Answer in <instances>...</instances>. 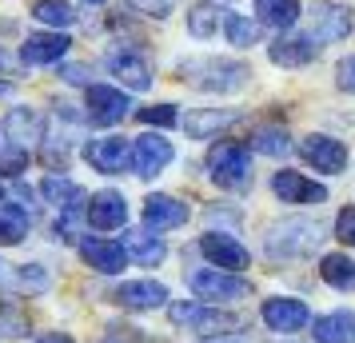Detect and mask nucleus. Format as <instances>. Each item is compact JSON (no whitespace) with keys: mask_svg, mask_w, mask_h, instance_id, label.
<instances>
[{"mask_svg":"<svg viewBox=\"0 0 355 343\" xmlns=\"http://www.w3.org/2000/svg\"><path fill=\"white\" fill-rule=\"evenodd\" d=\"M327 240V224L311 220V216H288V220H275L268 236H263V252L272 260H304L315 247Z\"/></svg>","mask_w":355,"mask_h":343,"instance_id":"f257e3e1","label":"nucleus"},{"mask_svg":"<svg viewBox=\"0 0 355 343\" xmlns=\"http://www.w3.org/2000/svg\"><path fill=\"white\" fill-rule=\"evenodd\" d=\"M208 172L220 188H243V184L252 180V148L236 144V140L216 144L208 152Z\"/></svg>","mask_w":355,"mask_h":343,"instance_id":"f03ea898","label":"nucleus"},{"mask_svg":"<svg viewBox=\"0 0 355 343\" xmlns=\"http://www.w3.org/2000/svg\"><path fill=\"white\" fill-rule=\"evenodd\" d=\"M188 72H192L188 80L204 92H240L252 76V68L240 60H200V64H188Z\"/></svg>","mask_w":355,"mask_h":343,"instance_id":"7ed1b4c3","label":"nucleus"},{"mask_svg":"<svg viewBox=\"0 0 355 343\" xmlns=\"http://www.w3.org/2000/svg\"><path fill=\"white\" fill-rule=\"evenodd\" d=\"M188 288H192L200 299H243V295H252V283L236 272H220V267H200V272H188Z\"/></svg>","mask_w":355,"mask_h":343,"instance_id":"20e7f679","label":"nucleus"},{"mask_svg":"<svg viewBox=\"0 0 355 343\" xmlns=\"http://www.w3.org/2000/svg\"><path fill=\"white\" fill-rule=\"evenodd\" d=\"M172 140H164L156 132H144V136H136V144H132V168H136V176H144L152 180L156 172H164L168 164H172Z\"/></svg>","mask_w":355,"mask_h":343,"instance_id":"39448f33","label":"nucleus"},{"mask_svg":"<svg viewBox=\"0 0 355 343\" xmlns=\"http://www.w3.org/2000/svg\"><path fill=\"white\" fill-rule=\"evenodd\" d=\"M172 324L188 327V331H200V335H211V331H232L236 315L204 308V304H172Z\"/></svg>","mask_w":355,"mask_h":343,"instance_id":"423d86ee","label":"nucleus"},{"mask_svg":"<svg viewBox=\"0 0 355 343\" xmlns=\"http://www.w3.org/2000/svg\"><path fill=\"white\" fill-rule=\"evenodd\" d=\"M300 156H304V164H311L315 172H327V176L347 168V148L331 140V136H320V132L300 140Z\"/></svg>","mask_w":355,"mask_h":343,"instance_id":"0eeeda50","label":"nucleus"},{"mask_svg":"<svg viewBox=\"0 0 355 343\" xmlns=\"http://www.w3.org/2000/svg\"><path fill=\"white\" fill-rule=\"evenodd\" d=\"M263 324L272 327V331H279V335H291V331H300V327H307V319H311V311H307L304 299H291V295H275V299H263Z\"/></svg>","mask_w":355,"mask_h":343,"instance_id":"6e6552de","label":"nucleus"},{"mask_svg":"<svg viewBox=\"0 0 355 343\" xmlns=\"http://www.w3.org/2000/svg\"><path fill=\"white\" fill-rule=\"evenodd\" d=\"M200 252H204V260H208L211 267H220V272H243L248 260H252L243 244H236L232 236H216V231L200 240Z\"/></svg>","mask_w":355,"mask_h":343,"instance_id":"1a4fd4ad","label":"nucleus"},{"mask_svg":"<svg viewBox=\"0 0 355 343\" xmlns=\"http://www.w3.org/2000/svg\"><path fill=\"white\" fill-rule=\"evenodd\" d=\"M272 192L284 204H323L327 200V188L315 180H307V176H300V172H275Z\"/></svg>","mask_w":355,"mask_h":343,"instance_id":"9d476101","label":"nucleus"},{"mask_svg":"<svg viewBox=\"0 0 355 343\" xmlns=\"http://www.w3.org/2000/svg\"><path fill=\"white\" fill-rule=\"evenodd\" d=\"M84 156H88V164L96 168V172H108V176H116V172H124L132 160V148L124 136H104V140H92V144L84 148Z\"/></svg>","mask_w":355,"mask_h":343,"instance_id":"9b49d317","label":"nucleus"},{"mask_svg":"<svg viewBox=\"0 0 355 343\" xmlns=\"http://www.w3.org/2000/svg\"><path fill=\"white\" fill-rule=\"evenodd\" d=\"M108 72L120 76L132 92H148V88H152V68L144 64L140 52H132V49H112L108 52Z\"/></svg>","mask_w":355,"mask_h":343,"instance_id":"f8f14e48","label":"nucleus"},{"mask_svg":"<svg viewBox=\"0 0 355 343\" xmlns=\"http://www.w3.org/2000/svg\"><path fill=\"white\" fill-rule=\"evenodd\" d=\"M315 36L311 40H323V44H336V40H347L355 28V17L347 4H320L315 12Z\"/></svg>","mask_w":355,"mask_h":343,"instance_id":"ddd939ff","label":"nucleus"},{"mask_svg":"<svg viewBox=\"0 0 355 343\" xmlns=\"http://www.w3.org/2000/svg\"><path fill=\"white\" fill-rule=\"evenodd\" d=\"M112 299L120 308L152 311V308H160V304H168V288L156 283V279H132V283H120V288H116Z\"/></svg>","mask_w":355,"mask_h":343,"instance_id":"4468645a","label":"nucleus"},{"mask_svg":"<svg viewBox=\"0 0 355 343\" xmlns=\"http://www.w3.org/2000/svg\"><path fill=\"white\" fill-rule=\"evenodd\" d=\"M144 224H148V231L180 228V224H188V204H180L176 196H148L144 200Z\"/></svg>","mask_w":355,"mask_h":343,"instance_id":"2eb2a0df","label":"nucleus"},{"mask_svg":"<svg viewBox=\"0 0 355 343\" xmlns=\"http://www.w3.org/2000/svg\"><path fill=\"white\" fill-rule=\"evenodd\" d=\"M128 96L124 92H116V88H104V84H92L88 88V116L96 120V124H120L124 116H128Z\"/></svg>","mask_w":355,"mask_h":343,"instance_id":"dca6fc26","label":"nucleus"},{"mask_svg":"<svg viewBox=\"0 0 355 343\" xmlns=\"http://www.w3.org/2000/svg\"><path fill=\"white\" fill-rule=\"evenodd\" d=\"M88 224L96 231H112L128 224V200L120 192H100L92 204H88Z\"/></svg>","mask_w":355,"mask_h":343,"instance_id":"f3484780","label":"nucleus"},{"mask_svg":"<svg viewBox=\"0 0 355 343\" xmlns=\"http://www.w3.org/2000/svg\"><path fill=\"white\" fill-rule=\"evenodd\" d=\"M80 256H84L88 267H96L100 276H116V272H124V263H128L124 244H112V240H84Z\"/></svg>","mask_w":355,"mask_h":343,"instance_id":"a211bd4d","label":"nucleus"},{"mask_svg":"<svg viewBox=\"0 0 355 343\" xmlns=\"http://www.w3.org/2000/svg\"><path fill=\"white\" fill-rule=\"evenodd\" d=\"M4 136L28 152L33 144L44 140V120H40V112H33V108H12V112L4 116Z\"/></svg>","mask_w":355,"mask_h":343,"instance_id":"6ab92c4d","label":"nucleus"},{"mask_svg":"<svg viewBox=\"0 0 355 343\" xmlns=\"http://www.w3.org/2000/svg\"><path fill=\"white\" fill-rule=\"evenodd\" d=\"M315 52H320V44L311 40V36H279L272 49H268V56H272V64L279 68H304L315 60Z\"/></svg>","mask_w":355,"mask_h":343,"instance_id":"aec40b11","label":"nucleus"},{"mask_svg":"<svg viewBox=\"0 0 355 343\" xmlns=\"http://www.w3.org/2000/svg\"><path fill=\"white\" fill-rule=\"evenodd\" d=\"M68 44L72 40L64 33H33L24 40L20 56H24V64H52V60H64L68 56Z\"/></svg>","mask_w":355,"mask_h":343,"instance_id":"412c9836","label":"nucleus"},{"mask_svg":"<svg viewBox=\"0 0 355 343\" xmlns=\"http://www.w3.org/2000/svg\"><path fill=\"white\" fill-rule=\"evenodd\" d=\"M315 343H355V311H331L311 324Z\"/></svg>","mask_w":355,"mask_h":343,"instance_id":"4be33fe9","label":"nucleus"},{"mask_svg":"<svg viewBox=\"0 0 355 343\" xmlns=\"http://www.w3.org/2000/svg\"><path fill=\"white\" fill-rule=\"evenodd\" d=\"M236 120H240L236 108H200V112H192L188 120H184V128H188L192 140H208V136L224 132L227 124H236Z\"/></svg>","mask_w":355,"mask_h":343,"instance_id":"5701e85b","label":"nucleus"},{"mask_svg":"<svg viewBox=\"0 0 355 343\" xmlns=\"http://www.w3.org/2000/svg\"><path fill=\"white\" fill-rule=\"evenodd\" d=\"M124 252H128L140 267H156V263L168 256L164 240L160 236H152V231H128V236H124Z\"/></svg>","mask_w":355,"mask_h":343,"instance_id":"b1692460","label":"nucleus"},{"mask_svg":"<svg viewBox=\"0 0 355 343\" xmlns=\"http://www.w3.org/2000/svg\"><path fill=\"white\" fill-rule=\"evenodd\" d=\"M300 20V0H256V24L291 28Z\"/></svg>","mask_w":355,"mask_h":343,"instance_id":"393cba45","label":"nucleus"},{"mask_svg":"<svg viewBox=\"0 0 355 343\" xmlns=\"http://www.w3.org/2000/svg\"><path fill=\"white\" fill-rule=\"evenodd\" d=\"M320 276L331 283V288H343V292H355V260L343 256V252H331L320 260Z\"/></svg>","mask_w":355,"mask_h":343,"instance_id":"a878e982","label":"nucleus"},{"mask_svg":"<svg viewBox=\"0 0 355 343\" xmlns=\"http://www.w3.org/2000/svg\"><path fill=\"white\" fill-rule=\"evenodd\" d=\"M40 196L52 200V204H60V208H80L84 188H80V184H72V180H64V176H44Z\"/></svg>","mask_w":355,"mask_h":343,"instance_id":"bb28decb","label":"nucleus"},{"mask_svg":"<svg viewBox=\"0 0 355 343\" xmlns=\"http://www.w3.org/2000/svg\"><path fill=\"white\" fill-rule=\"evenodd\" d=\"M28 236V212L17 204H0V244H20Z\"/></svg>","mask_w":355,"mask_h":343,"instance_id":"cd10ccee","label":"nucleus"},{"mask_svg":"<svg viewBox=\"0 0 355 343\" xmlns=\"http://www.w3.org/2000/svg\"><path fill=\"white\" fill-rule=\"evenodd\" d=\"M33 17L40 24H52V28H68V24H76V8L64 4V0H36Z\"/></svg>","mask_w":355,"mask_h":343,"instance_id":"c85d7f7f","label":"nucleus"},{"mask_svg":"<svg viewBox=\"0 0 355 343\" xmlns=\"http://www.w3.org/2000/svg\"><path fill=\"white\" fill-rule=\"evenodd\" d=\"M220 8L216 4H192V12H188V33L196 36V40H208V36H216V28H220Z\"/></svg>","mask_w":355,"mask_h":343,"instance_id":"c756f323","label":"nucleus"},{"mask_svg":"<svg viewBox=\"0 0 355 343\" xmlns=\"http://www.w3.org/2000/svg\"><path fill=\"white\" fill-rule=\"evenodd\" d=\"M224 33L227 40L236 44V49H252V44H259V24L256 20L240 17V12H227L224 17Z\"/></svg>","mask_w":355,"mask_h":343,"instance_id":"7c9ffc66","label":"nucleus"},{"mask_svg":"<svg viewBox=\"0 0 355 343\" xmlns=\"http://www.w3.org/2000/svg\"><path fill=\"white\" fill-rule=\"evenodd\" d=\"M252 148L263 152V156H288L291 152V136L284 128H259L256 136H252Z\"/></svg>","mask_w":355,"mask_h":343,"instance_id":"2f4dec72","label":"nucleus"},{"mask_svg":"<svg viewBox=\"0 0 355 343\" xmlns=\"http://www.w3.org/2000/svg\"><path fill=\"white\" fill-rule=\"evenodd\" d=\"M12 279H17V288H24V292H44V288H49V276H44L40 263H24V267H17Z\"/></svg>","mask_w":355,"mask_h":343,"instance_id":"473e14b6","label":"nucleus"},{"mask_svg":"<svg viewBox=\"0 0 355 343\" xmlns=\"http://www.w3.org/2000/svg\"><path fill=\"white\" fill-rule=\"evenodd\" d=\"M140 120H144V124H160V128H172L180 116H176V108H172V104H152V108H140Z\"/></svg>","mask_w":355,"mask_h":343,"instance_id":"72a5a7b5","label":"nucleus"},{"mask_svg":"<svg viewBox=\"0 0 355 343\" xmlns=\"http://www.w3.org/2000/svg\"><path fill=\"white\" fill-rule=\"evenodd\" d=\"M336 240L339 244H347V247H355V204L336 216Z\"/></svg>","mask_w":355,"mask_h":343,"instance_id":"f704fd0d","label":"nucleus"},{"mask_svg":"<svg viewBox=\"0 0 355 343\" xmlns=\"http://www.w3.org/2000/svg\"><path fill=\"white\" fill-rule=\"evenodd\" d=\"M24 331H28L24 315H17V311H8L0 304V335H24Z\"/></svg>","mask_w":355,"mask_h":343,"instance_id":"c9c22d12","label":"nucleus"},{"mask_svg":"<svg viewBox=\"0 0 355 343\" xmlns=\"http://www.w3.org/2000/svg\"><path fill=\"white\" fill-rule=\"evenodd\" d=\"M336 84H339V92H352L355 96V56H343V60H339Z\"/></svg>","mask_w":355,"mask_h":343,"instance_id":"e433bc0d","label":"nucleus"},{"mask_svg":"<svg viewBox=\"0 0 355 343\" xmlns=\"http://www.w3.org/2000/svg\"><path fill=\"white\" fill-rule=\"evenodd\" d=\"M132 8L136 12H148V17H168L172 8H176V0H132Z\"/></svg>","mask_w":355,"mask_h":343,"instance_id":"4c0bfd02","label":"nucleus"},{"mask_svg":"<svg viewBox=\"0 0 355 343\" xmlns=\"http://www.w3.org/2000/svg\"><path fill=\"white\" fill-rule=\"evenodd\" d=\"M64 80H72V84H84V80H88V68L72 64V68H68V72H64Z\"/></svg>","mask_w":355,"mask_h":343,"instance_id":"58836bf2","label":"nucleus"},{"mask_svg":"<svg viewBox=\"0 0 355 343\" xmlns=\"http://www.w3.org/2000/svg\"><path fill=\"white\" fill-rule=\"evenodd\" d=\"M36 343H72V340H68V335H60V331H56V335H40V340H36Z\"/></svg>","mask_w":355,"mask_h":343,"instance_id":"ea45409f","label":"nucleus"},{"mask_svg":"<svg viewBox=\"0 0 355 343\" xmlns=\"http://www.w3.org/2000/svg\"><path fill=\"white\" fill-rule=\"evenodd\" d=\"M211 343H248V340H240V335H232V340H211Z\"/></svg>","mask_w":355,"mask_h":343,"instance_id":"a19ab883","label":"nucleus"},{"mask_svg":"<svg viewBox=\"0 0 355 343\" xmlns=\"http://www.w3.org/2000/svg\"><path fill=\"white\" fill-rule=\"evenodd\" d=\"M8 92H12V88H8V84H0V96H8Z\"/></svg>","mask_w":355,"mask_h":343,"instance_id":"79ce46f5","label":"nucleus"},{"mask_svg":"<svg viewBox=\"0 0 355 343\" xmlns=\"http://www.w3.org/2000/svg\"><path fill=\"white\" fill-rule=\"evenodd\" d=\"M88 4H104V0H88Z\"/></svg>","mask_w":355,"mask_h":343,"instance_id":"37998d69","label":"nucleus"},{"mask_svg":"<svg viewBox=\"0 0 355 343\" xmlns=\"http://www.w3.org/2000/svg\"><path fill=\"white\" fill-rule=\"evenodd\" d=\"M104 343H112V340H104Z\"/></svg>","mask_w":355,"mask_h":343,"instance_id":"c03bdc74","label":"nucleus"}]
</instances>
